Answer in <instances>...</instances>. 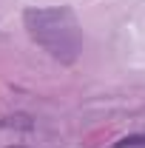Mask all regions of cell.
<instances>
[{"mask_svg": "<svg viewBox=\"0 0 145 148\" xmlns=\"http://www.w3.org/2000/svg\"><path fill=\"white\" fill-rule=\"evenodd\" d=\"M26 29L34 43L63 63H71L80 54V26L68 9H29Z\"/></svg>", "mask_w": 145, "mask_h": 148, "instance_id": "6da1fadb", "label": "cell"}]
</instances>
